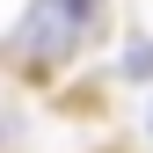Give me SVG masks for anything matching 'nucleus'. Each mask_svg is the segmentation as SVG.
I'll return each mask as SVG.
<instances>
[{
	"label": "nucleus",
	"instance_id": "1",
	"mask_svg": "<svg viewBox=\"0 0 153 153\" xmlns=\"http://www.w3.org/2000/svg\"><path fill=\"white\" fill-rule=\"evenodd\" d=\"M88 22H95V0H36L22 15V29H15V51L29 66H66Z\"/></svg>",
	"mask_w": 153,
	"mask_h": 153
},
{
	"label": "nucleus",
	"instance_id": "2",
	"mask_svg": "<svg viewBox=\"0 0 153 153\" xmlns=\"http://www.w3.org/2000/svg\"><path fill=\"white\" fill-rule=\"evenodd\" d=\"M124 73H131V80H153V44H146V36L124 44Z\"/></svg>",
	"mask_w": 153,
	"mask_h": 153
}]
</instances>
